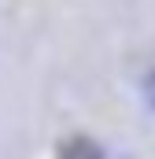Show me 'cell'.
I'll use <instances>...</instances> for the list:
<instances>
[{"instance_id": "6da1fadb", "label": "cell", "mask_w": 155, "mask_h": 159, "mask_svg": "<svg viewBox=\"0 0 155 159\" xmlns=\"http://www.w3.org/2000/svg\"><path fill=\"white\" fill-rule=\"evenodd\" d=\"M63 159H104V152H100L92 141L78 137V141H70V144L63 148Z\"/></svg>"}]
</instances>
